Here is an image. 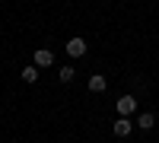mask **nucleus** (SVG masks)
I'll list each match as a JSON object with an SVG mask.
<instances>
[{"label": "nucleus", "instance_id": "6e6552de", "mask_svg": "<svg viewBox=\"0 0 159 143\" xmlns=\"http://www.w3.org/2000/svg\"><path fill=\"white\" fill-rule=\"evenodd\" d=\"M57 76H61V83H73L76 70H73V67H61V70H57Z\"/></svg>", "mask_w": 159, "mask_h": 143}, {"label": "nucleus", "instance_id": "f03ea898", "mask_svg": "<svg viewBox=\"0 0 159 143\" xmlns=\"http://www.w3.org/2000/svg\"><path fill=\"white\" fill-rule=\"evenodd\" d=\"M111 131H115V137H127L130 131H134V121H130V118H118L111 124Z\"/></svg>", "mask_w": 159, "mask_h": 143}, {"label": "nucleus", "instance_id": "423d86ee", "mask_svg": "<svg viewBox=\"0 0 159 143\" xmlns=\"http://www.w3.org/2000/svg\"><path fill=\"white\" fill-rule=\"evenodd\" d=\"M105 86H108V83H105V76H89V92H105Z\"/></svg>", "mask_w": 159, "mask_h": 143}, {"label": "nucleus", "instance_id": "20e7f679", "mask_svg": "<svg viewBox=\"0 0 159 143\" xmlns=\"http://www.w3.org/2000/svg\"><path fill=\"white\" fill-rule=\"evenodd\" d=\"M51 64H54V54L48 48H38L35 51V67H51Z\"/></svg>", "mask_w": 159, "mask_h": 143}, {"label": "nucleus", "instance_id": "7ed1b4c3", "mask_svg": "<svg viewBox=\"0 0 159 143\" xmlns=\"http://www.w3.org/2000/svg\"><path fill=\"white\" fill-rule=\"evenodd\" d=\"M67 54L70 57H83L86 54V42H83V38H70V42H67Z\"/></svg>", "mask_w": 159, "mask_h": 143}, {"label": "nucleus", "instance_id": "0eeeda50", "mask_svg": "<svg viewBox=\"0 0 159 143\" xmlns=\"http://www.w3.org/2000/svg\"><path fill=\"white\" fill-rule=\"evenodd\" d=\"M22 80L25 83H35L38 80V67H35V64H32V67H22Z\"/></svg>", "mask_w": 159, "mask_h": 143}, {"label": "nucleus", "instance_id": "f257e3e1", "mask_svg": "<svg viewBox=\"0 0 159 143\" xmlns=\"http://www.w3.org/2000/svg\"><path fill=\"white\" fill-rule=\"evenodd\" d=\"M115 108H118V114H121V118H130V114H134V108H137V99L134 96H121L115 102Z\"/></svg>", "mask_w": 159, "mask_h": 143}, {"label": "nucleus", "instance_id": "39448f33", "mask_svg": "<svg viewBox=\"0 0 159 143\" xmlns=\"http://www.w3.org/2000/svg\"><path fill=\"white\" fill-rule=\"evenodd\" d=\"M137 127H140V131H153V127H156V114L153 111H143L137 118Z\"/></svg>", "mask_w": 159, "mask_h": 143}]
</instances>
